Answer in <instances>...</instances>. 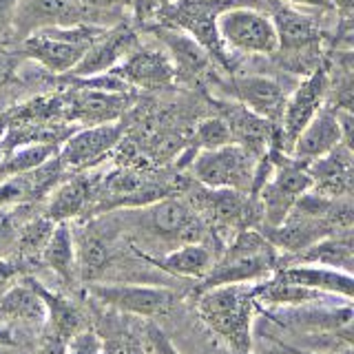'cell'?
<instances>
[{"mask_svg": "<svg viewBox=\"0 0 354 354\" xmlns=\"http://www.w3.org/2000/svg\"><path fill=\"white\" fill-rule=\"evenodd\" d=\"M232 142L230 129L226 124V120L217 115H210L199 120L195 129H193V140H191V151H210V149H219L226 147Z\"/></svg>", "mask_w": 354, "mask_h": 354, "instance_id": "29", "label": "cell"}, {"mask_svg": "<svg viewBox=\"0 0 354 354\" xmlns=\"http://www.w3.org/2000/svg\"><path fill=\"white\" fill-rule=\"evenodd\" d=\"M47 321V308L40 295L22 277L0 292V324L40 330Z\"/></svg>", "mask_w": 354, "mask_h": 354, "instance_id": "23", "label": "cell"}, {"mask_svg": "<svg viewBox=\"0 0 354 354\" xmlns=\"http://www.w3.org/2000/svg\"><path fill=\"white\" fill-rule=\"evenodd\" d=\"M277 352L279 354H330V352H315V350H301V348H292V346H286V343H277ZM343 354H352V352H343Z\"/></svg>", "mask_w": 354, "mask_h": 354, "instance_id": "38", "label": "cell"}, {"mask_svg": "<svg viewBox=\"0 0 354 354\" xmlns=\"http://www.w3.org/2000/svg\"><path fill=\"white\" fill-rule=\"evenodd\" d=\"M104 350V343L100 339L93 330H80L66 341V350L64 354H102Z\"/></svg>", "mask_w": 354, "mask_h": 354, "instance_id": "33", "label": "cell"}, {"mask_svg": "<svg viewBox=\"0 0 354 354\" xmlns=\"http://www.w3.org/2000/svg\"><path fill=\"white\" fill-rule=\"evenodd\" d=\"M330 91V77L326 64L315 66L310 75H306L304 82H299V86L292 93H288L286 106L281 111V118L277 122V131H279V142L281 151L288 155L292 142L297 136L306 129V124L313 120L321 109Z\"/></svg>", "mask_w": 354, "mask_h": 354, "instance_id": "9", "label": "cell"}, {"mask_svg": "<svg viewBox=\"0 0 354 354\" xmlns=\"http://www.w3.org/2000/svg\"><path fill=\"white\" fill-rule=\"evenodd\" d=\"M93 25L73 0H18L14 18V36L18 40L53 27Z\"/></svg>", "mask_w": 354, "mask_h": 354, "instance_id": "15", "label": "cell"}, {"mask_svg": "<svg viewBox=\"0 0 354 354\" xmlns=\"http://www.w3.org/2000/svg\"><path fill=\"white\" fill-rule=\"evenodd\" d=\"M5 158V144H3V138H0V160Z\"/></svg>", "mask_w": 354, "mask_h": 354, "instance_id": "40", "label": "cell"}, {"mask_svg": "<svg viewBox=\"0 0 354 354\" xmlns=\"http://www.w3.org/2000/svg\"><path fill=\"white\" fill-rule=\"evenodd\" d=\"M310 188H313V180H310L306 164L281 153L277 158L274 171L261 184L257 195H254L261 213V224L257 228L279 226L290 215V210L299 202V197L308 193Z\"/></svg>", "mask_w": 354, "mask_h": 354, "instance_id": "6", "label": "cell"}, {"mask_svg": "<svg viewBox=\"0 0 354 354\" xmlns=\"http://www.w3.org/2000/svg\"><path fill=\"white\" fill-rule=\"evenodd\" d=\"M106 27L102 25H73V27H53L31 33L18 44V53L22 58L38 62L42 69L53 75L71 73L73 66L80 62L84 51L88 49L100 33Z\"/></svg>", "mask_w": 354, "mask_h": 354, "instance_id": "4", "label": "cell"}, {"mask_svg": "<svg viewBox=\"0 0 354 354\" xmlns=\"http://www.w3.org/2000/svg\"><path fill=\"white\" fill-rule=\"evenodd\" d=\"M122 138H124V127L120 122L84 127L80 131H73L60 144L58 160L64 166V171L91 169L120 147Z\"/></svg>", "mask_w": 354, "mask_h": 354, "instance_id": "12", "label": "cell"}, {"mask_svg": "<svg viewBox=\"0 0 354 354\" xmlns=\"http://www.w3.org/2000/svg\"><path fill=\"white\" fill-rule=\"evenodd\" d=\"M133 226L142 237L162 241L166 246H180L188 241H204L206 224L188 199L166 195L147 206L129 210Z\"/></svg>", "mask_w": 354, "mask_h": 354, "instance_id": "3", "label": "cell"}, {"mask_svg": "<svg viewBox=\"0 0 354 354\" xmlns=\"http://www.w3.org/2000/svg\"><path fill=\"white\" fill-rule=\"evenodd\" d=\"M221 88L235 102L272 124L279 122L288 100V88L279 80L266 75H232L226 84H221Z\"/></svg>", "mask_w": 354, "mask_h": 354, "instance_id": "17", "label": "cell"}, {"mask_svg": "<svg viewBox=\"0 0 354 354\" xmlns=\"http://www.w3.org/2000/svg\"><path fill=\"white\" fill-rule=\"evenodd\" d=\"M109 73L118 75L124 84L144 88V91H160L177 80L175 66L164 49L140 47V44Z\"/></svg>", "mask_w": 354, "mask_h": 354, "instance_id": "16", "label": "cell"}, {"mask_svg": "<svg viewBox=\"0 0 354 354\" xmlns=\"http://www.w3.org/2000/svg\"><path fill=\"white\" fill-rule=\"evenodd\" d=\"M127 3H129V0H127Z\"/></svg>", "mask_w": 354, "mask_h": 354, "instance_id": "41", "label": "cell"}, {"mask_svg": "<svg viewBox=\"0 0 354 354\" xmlns=\"http://www.w3.org/2000/svg\"><path fill=\"white\" fill-rule=\"evenodd\" d=\"M140 44L138 31L127 22H118L113 27H106L100 36L88 44V49L73 69V77H91L100 73H109L118 66L127 55Z\"/></svg>", "mask_w": 354, "mask_h": 354, "instance_id": "14", "label": "cell"}, {"mask_svg": "<svg viewBox=\"0 0 354 354\" xmlns=\"http://www.w3.org/2000/svg\"><path fill=\"white\" fill-rule=\"evenodd\" d=\"M313 191L326 197H350L352 191V149L348 142L337 144L330 153L306 164Z\"/></svg>", "mask_w": 354, "mask_h": 354, "instance_id": "21", "label": "cell"}, {"mask_svg": "<svg viewBox=\"0 0 354 354\" xmlns=\"http://www.w3.org/2000/svg\"><path fill=\"white\" fill-rule=\"evenodd\" d=\"M73 3L84 11L93 25L111 27L122 22L120 11L124 9L127 0H73Z\"/></svg>", "mask_w": 354, "mask_h": 354, "instance_id": "30", "label": "cell"}, {"mask_svg": "<svg viewBox=\"0 0 354 354\" xmlns=\"http://www.w3.org/2000/svg\"><path fill=\"white\" fill-rule=\"evenodd\" d=\"M350 133H352L350 111L321 109L319 113L308 122L306 129L297 136L288 155L301 164H310L319 158H324V155L330 153L337 144L341 142L350 144Z\"/></svg>", "mask_w": 354, "mask_h": 354, "instance_id": "11", "label": "cell"}, {"mask_svg": "<svg viewBox=\"0 0 354 354\" xmlns=\"http://www.w3.org/2000/svg\"><path fill=\"white\" fill-rule=\"evenodd\" d=\"M95 188L97 180L88 175H73L62 177L55 184L53 191L47 195V204H44L42 215L51 221H69L82 215H91V208L95 204Z\"/></svg>", "mask_w": 354, "mask_h": 354, "instance_id": "20", "label": "cell"}, {"mask_svg": "<svg viewBox=\"0 0 354 354\" xmlns=\"http://www.w3.org/2000/svg\"><path fill=\"white\" fill-rule=\"evenodd\" d=\"M283 263H317L326 268H337L343 272H352L354 263V246H352V228L332 232V235L315 241L313 246L297 252L290 259H281Z\"/></svg>", "mask_w": 354, "mask_h": 354, "instance_id": "25", "label": "cell"}, {"mask_svg": "<svg viewBox=\"0 0 354 354\" xmlns=\"http://www.w3.org/2000/svg\"><path fill=\"white\" fill-rule=\"evenodd\" d=\"M18 0H0V42L14 36V18H16Z\"/></svg>", "mask_w": 354, "mask_h": 354, "instance_id": "36", "label": "cell"}, {"mask_svg": "<svg viewBox=\"0 0 354 354\" xmlns=\"http://www.w3.org/2000/svg\"><path fill=\"white\" fill-rule=\"evenodd\" d=\"M66 341H69V339L55 335V332H51L47 328H40V339H38L36 354H64Z\"/></svg>", "mask_w": 354, "mask_h": 354, "instance_id": "35", "label": "cell"}, {"mask_svg": "<svg viewBox=\"0 0 354 354\" xmlns=\"http://www.w3.org/2000/svg\"><path fill=\"white\" fill-rule=\"evenodd\" d=\"M27 283L40 295V299L44 301V308H47V321H44L42 328H47L55 335H60L64 339H71L75 332L84 330V315L77 310L75 304H71L69 299L49 290L42 281H38L36 277H25Z\"/></svg>", "mask_w": 354, "mask_h": 354, "instance_id": "27", "label": "cell"}, {"mask_svg": "<svg viewBox=\"0 0 354 354\" xmlns=\"http://www.w3.org/2000/svg\"><path fill=\"white\" fill-rule=\"evenodd\" d=\"M283 5L295 9H313V11H335L330 0H281Z\"/></svg>", "mask_w": 354, "mask_h": 354, "instance_id": "37", "label": "cell"}, {"mask_svg": "<svg viewBox=\"0 0 354 354\" xmlns=\"http://www.w3.org/2000/svg\"><path fill=\"white\" fill-rule=\"evenodd\" d=\"M0 346H5V348H9V346H16V337H14V332H11L7 326H3L0 324Z\"/></svg>", "mask_w": 354, "mask_h": 354, "instance_id": "39", "label": "cell"}, {"mask_svg": "<svg viewBox=\"0 0 354 354\" xmlns=\"http://www.w3.org/2000/svg\"><path fill=\"white\" fill-rule=\"evenodd\" d=\"M259 313L252 283H224L199 290L197 315L202 324L237 354L252 350V324Z\"/></svg>", "mask_w": 354, "mask_h": 354, "instance_id": "1", "label": "cell"}, {"mask_svg": "<svg viewBox=\"0 0 354 354\" xmlns=\"http://www.w3.org/2000/svg\"><path fill=\"white\" fill-rule=\"evenodd\" d=\"M272 277L281 281L310 288V290L328 292L343 299H352V290H354L352 272L326 268V266H317V263H283L272 272Z\"/></svg>", "mask_w": 354, "mask_h": 354, "instance_id": "22", "label": "cell"}, {"mask_svg": "<svg viewBox=\"0 0 354 354\" xmlns=\"http://www.w3.org/2000/svg\"><path fill=\"white\" fill-rule=\"evenodd\" d=\"M281 254L266 239L259 228H243L235 232L226 246L217 252L199 290L224 283H259L279 268Z\"/></svg>", "mask_w": 354, "mask_h": 354, "instance_id": "2", "label": "cell"}, {"mask_svg": "<svg viewBox=\"0 0 354 354\" xmlns=\"http://www.w3.org/2000/svg\"><path fill=\"white\" fill-rule=\"evenodd\" d=\"M142 348H144V354H182L173 346V341L166 337V332L153 324L144 328Z\"/></svg>", "mask_w": 354, "mask_h": 354, "instance_id": "32", "label": "cell"}, {"mask_svg": "<svg viewBox=\"0 0 354 354\" xmlns=\"http://www.w3.org/2000/svg\"><path fill=\"white\" fill-rule=\"evenodd\" d=\"M40 263L47 266L51 272L58 274V279L75 288L77 286V266H75V237L69 221H58L51 232V237L40 254Z\"/></svg>", "mask_w": 354, "mask_h": 354, "instance_id": "26", "label": "cell"}, {"mask_svg": "<svg viewBox=\"0 0 354 354\" xmlns=\"http://www.w3.org/2000/svg\"><path fill=\"white\" fill-rule=\"evenodd\" d=\"M20 60L25 58L18 51H0V88L16 80Z\"/></svg>", "mask_w": 354, "mask_h": 354, "instance_id": "34", "label": "cell"}, {"mask_svg": "<svg viewBox=\"0 0 354 354\" xmlns=\"http://www.w3.org/2000/svg\"><path fill=\"white\" fill-rule=\"evenodd\" d=\"M215 106H217V113L226 120L232 142L243 147L248 153H252L257 160L270 149L281 151L277 124L259 118L257 113H252L246 106L235 102V100H217Z\"/></svg>", "mask_w": 354, "mask_h": 354, "instance_id": "13", "label": "cell"}, {"mask_svg": "<svg viewBox=\"0 0 354 354\" xmlns=\"http://www.w3.org/2000/svg\"><path fill=\"white\" fill-rule=\"evenodd\" d=\"M136 254L147 263L155 266L160 272L182 277V279H199V281L206 277V272L210 270V266H213L217 257V252L210 248L206 241L180 243V246H175L162 254H151V252H140V250H136Z\"/></svg>", "mask_w": 354, "mask_h": 354, "instance_id": "19", "label": "cell"}, {"mask_svg": "<svg viewBox=\"0 0 354 354\" xmlns=\"http://www.w3.org/2000/svg\"><path fill=\"white\" fill-rule=\"evenodd\" d=\"M228 7L232 0H177L158 9V22L186 31L206 49L210 60L228 69V49L217 31V16Z\"/></svg>", "mask_w": 354, "mask_h": 354, "instance_id": "5", "label": "cell"}, {"mask_svg": "<svg viewBox=\"0 0 354 354\" xmlns=\"http://www.w3.org/2000/svg\"><path fill=\"white\" fill-rule=\"evenodd\" d=\"M29 206L31 204L16 206V208H0V257H7L14 250L18 228L22 226V221L29 219L25 217Z\"/></svg>", "mask_w": 354, "mask_h": 354, "instance_id": "31", "label": "cell"}, {"mask_svg": "<svg viewBox=\"0 0 354 354\" xmlns=\"http://www.w3.org/2000/svg\"><path fill=\"white\" fill-rule=\"evenodd\" d=\"M53 228H55V221L44 217L42 213L22 221V226L18 228V235H16L14 250H11V254H16L14 261L20 266V268L27 263L40 261V254H42L44 246H47Z\"/></svg>", "mask_w": 354, "mask_h": 354, "instance_id": "28", "label": "cell"}, {"mask_svg": "<svg viewBox=\"0 0 354 354\" xmlns=\"http://www.w3.org/2000/svg\"><path fill=\"white\" fill-rule=\"evenodd\" d=\"M254 169L257 158L235 142L219 149L197 151L191 158V175L206 188H232L250 193Z\"/></svg>", "mask_w": 354, "mask_h": 354, "instance_id": "7", "label": "cell"}, {"mask_svg": "<svg viewBox=\"0 0 354 354\" xmlns=\"http://www.w3.org/2000/svg\"><path fill=\"white\" fill-rule=\"evenodd\" d=\"M272 25L277 31V40H279L281 51L301 53L308 49L319 47L321 42V29L317 22L304 11L288 5H277L272 11Z\"/></svg>", "mask_w": 354, "mask_h": 354, "instance_id": "24", "label": "cell"}, {"mask_svg": "<svg viewBox=\"0 0 354 354\" xmlns=\"http://www.w3.org/2000/svg\"><path fill=\"white\" fill-rule=\"evenodd\" d=\"M217 31L224 47L248 55H270L279 51V40L268 14L252 7H228L217 16Z\"/></svg>", "mask_w": 354, "mask_h": 354, "instance_id": "8", "label": "cell"}, {"mask_svg": "<svg viewBox=\"0 0 354 354\" xmlns=\"http://www.w3.org/2000/svg\"><path fill=\"white\" fill-rule=\"evenodd\" d=\"M86 292L91 295L97 304H102L106 308H113L118 313L144 317V319L166 315L177 299V295L169 290V288L142 286V283L93 281V283H86Z\"/></svg>", "mask_w": 354, "mask_h": 354, "instance_id": "10", "label": "cell"}, {"mask_svg": "<svg viewBox=\"0 0 354 354\" xmlns=\"http://www.w3.org/2000/svg\"><path fill=\"white\" fill-rule=\"evenodd\" d=\"M149 31L153 33L158 42L164 47L166 55L171 58L177 80L180 77H188V80H202V77L210 71V55L206 49L199 44L193 36H188L186 31L164 25V22H155L149 25Z\"/></svg>", "mask_w": 354, "mask_h": 354, "instance_id": "18", "label": "cell"}]
</instances>
